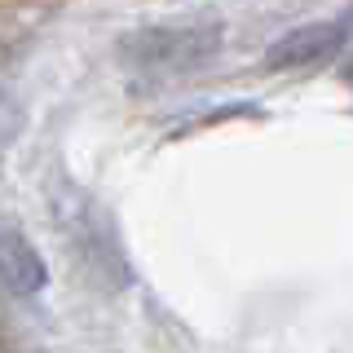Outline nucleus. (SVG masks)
I'll use <instances>...</instances> for the list:
<instances>
[{"label": "nucleus", "mask_w": 353, "mask_h": 353, "mask_svg": "<svg viewBox=\"0 0 353 353\" xmlns=\"http://www.w3.org/2000/svg\"><path fill=\"white\" fill-rule=\"evenodd\" d=\"M49 216H53V225H58L71 261L84 270V279H93L102 287H124L132 279L128 252L115 234V221H110L106 208L88 190H80L71 176H58V181H53Z\"/></svg>", "instance_id": "nucleus-1"}, {"label": "nucleus", "mask_w": 353, "mask_h": 353, "mask_svg": "<svg viewBox=\"0 0 353 353\" xmlns=\"http://www.w3.org/2000/svg\"><path fill=\"white\" fill-rule=\"evenodd\" d=\"M221 49V22H168V27H141L124 36L119 53L141 75H185L212 62Z\"/></svg>", "instance_id": "nucleus-2"}, {"label": "nucleus", "mask_w": 353, "mask_h": 353, "mask_svg": "<svg viewBox=\"0 0 353 353\" xmlns=\"http://www.w3.org/2000/svg\"><path fill=\"white\" fill-rule=\"evenodd\" d=\"M353 40V9L340 18H327V22H309V27L283 36L279 44L270 49V66H314V62H327L331 53H340L345 44Z\"/></svg>", "instance_id": "nucleus-3"}, {"label": "nucleus", "mask_w": 353, "mask_h": 353, "mask_svg": "<svg viewBox=\"0 0 353 353\" xmlns=\"http://www.w3.org/2000/svg\"><path fill=\"white\" fill-rule=\"evenodd\" d=\"M44 283H49V270H44L36 243L18 225L0 221V296L5 301H27V296L44 292Z\"/></svg>", "instance_id": "nucleus-4"}]
</instances>
